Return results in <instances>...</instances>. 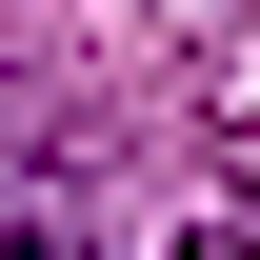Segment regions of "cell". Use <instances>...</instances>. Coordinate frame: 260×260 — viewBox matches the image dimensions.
Returning <instances> with one entry per match:
<instances>
[{"label":"cell","mask_w":260,"mask_h":260,"mask_svg":"<svg viewBox=\"0 0 260 260\" xmlns=\"http://www.w3.org/2000/svg\"><path fill=\"white\" fill-rule=\"evenodd\" d=\"M120 240V160H100L80 100H40L0 60V260H100Z\"/></svg>","instance_id":"obj_1"}]
</instances>
